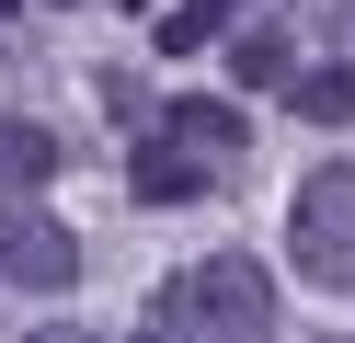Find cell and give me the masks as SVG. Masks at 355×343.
Instances as JSON below:
<instances>
[{"label":"cell","mask_w":355,"mask_h":343,"mask_svg":"<svg viewBox=\"0 0 355 343\" xmlns=\"http://www.w3.org/2000/svg\"><path fill=\"white\" fill-rule=\"evenodd\" d=\"M149 343H275V274L252 252H207L195 274L161 286Z\"/></svg>","instance_id":"cell-1"},{"label":"cell","mask_w":355,"mask_h":343,"mask_svg":"<svg viewBox=\"0 0 355 343\" xmlns=\"http://www.w3.org/2000/svg\"><path fill=\"white\" fill-rule=\"evenodd\" d=\"M286 263L309 286L355 297V160H321V172L286 195Z\"/></svg>","instance_id":"cell-2"},{"label":"cell","mask_w":355,"mask_h":343,"mask_svg":"<svg viewBox=\"0 0 355 343\" xmlns=\"http://www.w3.org/2000/svg\"><path fill=\"white\" fill-rule=\"evenodd\" d=\"M0 286H24V297L80 286V240H69V218H46L35 195H12V206H0Z\"/></svg>","instance_id":"cell-3"},{"label":"cell","mask_w":355,"mask_h":343,"mask_svg":"<svg viewBox=\"0 0 355 343\" xmlns=\"http://www.w3.org/2000/svg\"><path fill=\"white\" fill-rule=\"evenodd\" d=\"M161 137L195 149V160H230L241 149V103H195V91H184V103H161Z\"/></svg>","instance_id":"cell-4"},{"label":"cell","mask_w":355,"mask_h":343,"mask_svg":"<svg viewBox=\"0 0 355 343\" xmlns=\"http://www.w3.org/2000/svg\"><path fill=\"white\" fill-rule=\"evenodd\" d=\"M207 183H218V160L172 149V137H149V149H138V195H149V206H184V195H207Z\"/></svg>","instance_id":"cell-5"},{"label":"cell","mask_w":355,"mask_h":343,"mask_svg":"<svg viewBox=\"0 0 355 343\" xmlns=\"http://www.w3.org/2000/svg\"><path fill=\"white\" fill-rule=\"evenodd\" d=\"M46 172H58V137L35 114H0V195H35Z\"/></svg>","instance_id":"cell-6"},{"label":"cell","mask_w":355,"mask_h":343,"mask_svg":"<svg viewBox=\"0 0 355 343\" xmlns=\"http://www.w3.org/2000/svg\"><path fill=\"white\" fill-rule=\"evenodd\" d=\"M286 58H298V46H286V23H241V35H230V80H241V91H275Z\"/></svg>","instance_id":"cell-7"},{"label":"cell","mask_w":355,"mask_h":343,"mask_svg":"<svg viewBox=\"0 0 355 343\" xmlns=\"http://www.w3.org/2000/svg\"><path fill=\"white\" fill-rule=\"evenodd\" d=\"M286 103H298L309 126H344V114H355V69H298V80H286Z\"/></svg>","instance_id":"cell-8"},{"label":"cell","mask_w":355,"mask_h":343,"mask_svg":"<svg viewBox=\"0 0 355 343\" xmlns=\"http://www.w3.org/2000/svg\"><path fill=\"white\" fill-rule=\"evenodd\" d=\"M207 35H218V0H184V12L161 23V46H207Z\"/></svg>","instance_id":"cell-9"},{"label":"cell","mask_w":355,"mask_h":343,"mask_svg":"<svg viewBox=\"0 0 355 343\" xmlns=\"http://www.w3.org/2000/svg\"><path fill=\"white\" fill-rule=\"evenodd\" d=\"M35 343H103V332H80V320H46V332H35Z\"/></svg>","instance_id":"cell-10"},{"label":"cell","mask_w":355,"mask_h":343,"mask_svg":"<svg viewBox=\"0 0 355 343\" xmlns=\"http://www.w3.org/2000/svg\"><path fill=\"white\" fill-rule=\"evenodd\" d=\"M0 12H12V0H0Z\"/></svg>","instance_id":"cell-11"}]
</instances>
